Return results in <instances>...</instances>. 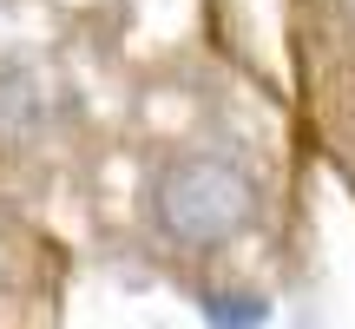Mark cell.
Masks as SVG:
<instances>
[{
	"mask_svg": "<svg viewBox=\"0 0 355 329\" xmlns=\"http://www.w3.org/2000/svg\"><path fill=\"white\" fill-rule=\"evenodd\" d=\"M343 7H349V13H355V0H343Z\"/></svg>",
	"mask_w": 355,
	"mask_h": 329,
	"instance_id": "3957f363",
	"label": "cell"
},
{
	"mask_svg": "<svg viewBox=\"0 0 355 329\" xmlns=\"http://www.w3.org/2000/svg\"><path fill=\"white\" fill-rule=\"evenodd\" d=\"M145 211H152L158 237L178 251H224L243 230H257L263 217V191H257L250 164L211 152V145H191L158 164L152 191H145Z\"/></svg>",
	"mask_w": 355,
	"mask_h": 329,
	"instance_id": "6da1fadb",
	"label": "cell"
},
{
	"mask_svg": "<svg viewBox=\"0 0 355 329\" xmlns=\"http://www.w3.org/2000/svg\"><path fill=\"white\" fill-rule=\"evenodd\" d=\"M198 317H204V329H270L277 303L263 290H204Z\"/></svg>",
	"mask_w": 355,
	"mask_h": 329,
	"instance_id": "7a4b0ae2",
	"label": "cell"
}]
</instances>
